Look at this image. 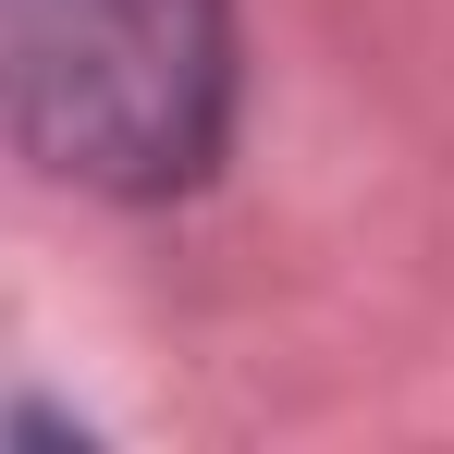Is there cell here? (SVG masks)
I'll list each match as a JSON object with an SVG mask.
<instances>
[{
  "mask_svg": "<svg viewBox=\"0 0 454 454\" xmlns=\"http://www.w3.org/2000/svg\"><path fill=\"white\" fill-rule=\"evenodd\" d=\"M0 123L98 197H172L233 123V0H0Z\"/></svg>",
  "mask_w": 454,
  "mask_h": 454,
  "instance_id": "6da1fadb",
  "label": "cell"
}]
</instances>
